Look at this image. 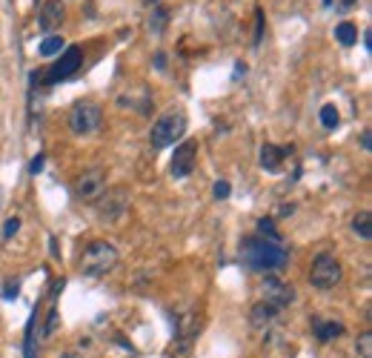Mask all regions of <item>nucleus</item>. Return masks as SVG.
Listing matches in <instances>:
<instances>
[{
	"mask_svg": "<svg viewBox=\"0 0 372 358\" xmlns=\"http://www.w3.org/2000/svg\"><path fill=\"white\" fill-rule=\"evenodd\" d=\"M241 255H243V264L255 273H278L289 261V252L281 244L264 241V238H246L241 247Z\"/></svg>",
	"mask_w": 372,
	"mask_h": 358,
	"instance_id": "f257e3e1",
	"label": "nucleus"
},
{
	"mask_svg": "<svg viewBox=\"0 0 372 358\" xmlns=\"http://www.w3.org/2000/svg\"><path fill=\"white\" fill-rule=\"evenodd\" d=\"M117 266V250L109 241H92L80 252V273L89 278H101Z\"/></svg>",
	"mask_w": 372,
	"mask_h": 358,
	"instance_id": "f03ea898",
	"label": "nucleus"
},
{
	"mask_svg": "<svg viewBox=\"0 0 372 358\" xmlns=\"http://www.w3.org/2000/svg\"><path fill=\"white\" fill-rule=\"evenodd\" d=\"M186 132V115L180 109H172L166 115H161L158 121L152 124L149 129V143L155 149H164V146H172L175 141H180Z\"/></svg>",
	"mask_w": 372,
	"mask_h": 358,
	"instance_id": "7ed1b4c3",
	"label": "nucleus"
},
{
	"mask_svg": "<svg viewBox=\"0 0 372 358\" xmlns=\"http://www.w3.org/2000/svg\"><path fill=\"white\" fill-rule=\"evenodd\" d=\"M341 275H344V266L332 252H318L313 258V270H309V281H313L315 289H335L341 284Z\"/></svg>",
	"mask_w": 372,
	"mask_h": 358,
	"instance_id": "20e7f679",
	"label": "nucleus"
},
{
	"mask_svg": "<svg viewBox=\"0 0 372 358\" xmlns=\"http://www.w3.org/2000/svg\"><path fill=\"white\" fill-rule=\"evenodd\" d=\"M101 121H103V112H101L98 103H92V101H80L69 112V129L75 135H92V132H98L101 129Z\"/></svg>",
	"mask_w": 372,
	"mask_h": 358,
	"instance_id": "39448f33",
	"label": "nucleus"
},
{
	"mask_svg": "<svg viewBox=\"0 0 372 358\" xmlns=\"http://www.w3.org/2000/svg\"><path fill=\"white\" fill-rule=\"evenodd\" d=\"M80 64H83V52H80V46H69L64 55H60V61H55L46 72H41V80L49 86V83H60V80H66V78H72L78 69H80Z\"/></svg>",
	"mask_w": 372,
	"mask_h": 358,
	"instance_id": "423d86ee",
	"label": "nucleus"
},
{
	"mask_svg": "<svg viewBox=\"0 0 372 358\" xmlns=\"http://www.w3.org/2000/svg\"><path fill=\"white\" fill-rule=\"evenodd\" d=\"M103 189H106V178H103V169H98V166L95 169H83L78 175V181H75V195L80 201H86V203L98 201L103 195Z\"/></svg>",
	"mask_w": 372,
	"mask_h": 358,
	"instance_id": "0eeeda50",
	"label": "nucleus"
},
{
	"mask_svg": "<svg viewBox=\"0 0 372 358\" xmlns=\"http://www.w3.org/2000/svg\"><path fill=\"white\" fill-rule=\"evenodd\" d=\"M101 198H103L101 206H98L101 218H106V221H120L123 213H127V206H129V192H127V187H115V189H109V192L101 195Z\"/></svg>",
	"mask_w": 372,
	"mask_h": 358,
	"instance_id": "6e6552de",
	"label": "nucleus"
},
{
	"mask_svg": "<svg viewBox=\"0 0 372 358\" xmlns=\"http://www.w3.org/2000/svg\"><path fill=\"white\" fill-rule=\"evenodd\" d=\"M198 164V141H183L178 149H175V155H172V175L175 178H189L192 169Z\"/></svg>",
	"mask_w": 372,
	"mask_h": 358,
	"instance_id": "1a4fd4ad",
	"label": "nucleus"
},
{
	"mask_svg": "<svg viewBox=\"0 0 372 358\" xmlns=\"http://www.w3.org/2000/svg\"><path fill=\"white\" fill-rule=\"evenodd\" d=\"M264 301H269L272 307H289L295 301V289L289 284H284L281 278H275V275H266L264 278Z\"/></svg>",
	"mask_w": 372,
	"mask_h": 358,
	"instance_id": "9d476101",
	"label": "nucleus"
},
{
	"mask_svg": "<svg viewBox=\"0 0 372 358\" xmlns=\"http://www.w3.org/2000/svg\"><path fill=\"white\" fill-rule=\"evenodd\" d=\"M64 17H66V6L60 3V0H46L38 12V26L43 32H55V29H60V23H64Z\"/></svg>",
	"mask_w": 372,
	"mask_h": 358,
	"instance_id": "9b49d317",
	"label": "nucleus"
},
{
	"mask_svg": "<svg viewBox=\"0 0 372 358\" xmlns=\"http://www.w3.org/2000/svg\"><path fill=\"white\" fill-rule=\"evenodd\" d=\"M275 318H278V307H272L269 301H258L250 310V324L255 327V330H266L269 324H275Z\"/></svg>",
	"mask_w": 372,
	"mask_h": 358,
	"instance_id": "f8f14e48",
	"label": "nucleus"
},
{
	"mask_svg": "<svg viewBox=\"0 0 372 358\" xmlns=\"http://www.w3.org/2000/svg\"><path fill=\"white\" fill-rule=\"evenodd\" d=\"M284 155H287V149L275 146V143H264L261 146V166L266 172H278V169H281V164H284Z\"/></svg>",
	"mask_w": 372,
	"mask_h": 358,
	"instance_id": "ddd939ff",
	"label": "nucleus"
},
{
	"mask_svg": "<svg viewBox=\"0 0 372 358\" xmlns=\"http://www.w3.org/2000/svg\"><path fill=\"white\" fill-rule=\"evenodd\" d=\"M313 330H315V338H318L321 344H327V341H332V338H341V336H344V324L313 318Z\"/></svg>",
	"mask_w": 372,
	"mask_h": 358,
	"instance_id": "4468645a",
	"label": "nucleus"
},
{
	"mask_svg": "<svg viewBox=\"0 0 372 358\" xmlns=\"http://www.w3.org/2000/svg\"><path fill=\"white\" fill-rule=\"evenodd\" d=\"M335 38H338L341 46H355V43H358V26L350 23V20L338 23V26H335Z\"/></svg>",
	"mask_w": 372,
	"mask_h": 358,
	"instance_id": "2eb2a0df",
	"label": "nucleus"
},
{
	"mask_svg": "<svg viewBox=\"0 0 372 358\" xmlns=\"http://www.w3.org/2000/svg\"><path fill=\"white\" fill-rule=\"evenodd\" d=\"M352 232L361 235L364 241H369V238H372V215H369V213H358V215L352 218Z\"/></svg>",
	"mask_w": 372,
	"mask_h": 358,
	"instance_id": "dca6fc26",
	"label": "nucleus"
},
{
	"mask_svg": "<svg viewBox=\"0 0 372 358\" xmlns=\"http://www.w3.org/2000/svg\"><path fill=\"white\" fill-rule=\"evenodd\" d=\"M258 235H264L266 241L281 244V232H278V227H275V221H272V218H261V221H258Z\"/></svg>",
	"mask_w": 372,
	"mask_h": 358,
	"instance_id": "f3484780",
	"label": "nucleus"
},
{
	"mask_svg": "<svg viewBox=\"0 0 372 358\" xmlns=\"http://www.w3.org/2000/svg\"><path fill=\"white\" fill-rule=\"evenodd\" d=\"M60 49H64V38L60 35H49L43 43H41V57H52V55H60Z\"/></svg>",
	"mask_w": 372,
	"mask_h": 358,
	"instance_id": "a211bd4d",
	"label": "nucleus"
},
{
	"mask_svg": "<svg viewBox=\"0 0 372 358\" xmlns=\"http://www.w3.org/2000/svg\"><path fill=\"white\" fill-rule=\"evenodd\" d=\"M166 20H169V12H166V9H155L152 17H149V32L161 35V32H164V26H166Z\"/></svg>",
	"mask_w": 372,
	"mask_h": 358,
	"instance_id": "6ab92c4d",
	"label": "nucleus"
},
{
	"mask_svg": "<svg viewBox=\"0 0 372 358\" xmlns=\"http://www.w3.org/2000/svg\"><path fill=\"white\" fill-rule=\"evenodd\" d=\"M338 121H341V115H338V109H335L332 103L321 106V124H324L327 129H335V127H338Z\"/></svg>",
	"mask_w": 372,
	"mask_h": 358,
	"instance_id": "aec40b11",
	"label": "nucleus"
},
{
	"mask_svg": "<svg viewBox=\"0 0 372 358\" xmlns=\"http://www.w3.org/2000/svg\"><path fill=\"white\" fill-rule=\"evenodd\" d=\"M355 350H358V358H372V333H364V336H358V344H355Z\"/></svg>",
	"mask_w": 372,
	"mask_h": 358,
	"instance_id": "412c9836",
	"label": "nucleus"
},
{
	"mask_svg": "<svg viewBox=\"0 0 372 358\" xmlns=\"http://www.w3.org/2000/svg\"><path fill=\"white\" fill-rule=\"evenodd\" d=\"M17 232H20V218H17V215L6 218V224H3V241H9V238L17 235Z\"/></svg>",
	"mask_w": 372,
	"mask_h": 358,
	"instance_id": "4be33fe9",
	"label": "nucleus"
},
{
	"mask_svg": "<svg viewBox=\"0 0 372 358\" xmlns=\"http://www.w3.org/2000/svg\"><path fill=\"white\" fill-rule=\"evenodd\" d=\"M261 41H264V12L258 9V12H255V38H252V43L258 46Z\"/></svg>",
	"mask_w": 372,
	"mask_h": 358,
	"instance_id": "5701e85b",
	"label": "nucleus"
},
{
	"mask_svg": "<svg viewBox=\"0 0 372 358\" xmlns=\"http://www.w3.org/2000/svg\"><path fill=\"white\" fill-rule=\"evenodd\" d=\"M212 192H215V198H218V201H224V198H229L232 187H229V181H218V184L212 187Z\"/></svg>",
	"mask_w": 372,
	"mask_h": 358,
	"instance_id": "b1692460",
	"label": "nucleus"
},
{
	"mask_svg": "<svg viewBox=\"0 0 372 358\" xmlns=\"http://www.w3.org/2000/svg\"><path fill=\"white\" fill-rule=\"evenodd\" d=\"M55 327H57V310L52 307V310H49V321H46V336L55 333Z\"/></svg>",
	"mask_w": 372,
	"mask_h": 358,
	"instance_id": "393cba45",
	"label": "nucleus"
},
{
	"mask_svg": "<svg viewBox=\"0 0 372 358\" xmlns=\"http://www.w3.org/2000/svg\"><path fill=\"white\" fill-rule=\"evenodd\" d=\"M361 146H364V152H369V149H372V132L369 129L361 132Z\"/></svg>",
	"mask_w": 372,
	"mask_h": 358,
	"instance_id": "a878e982",
	"label": "nucleus"
},
{
	"mask_svg": "<svg viewBox=\"0 0 372 358\" xmlns=\"http://www.w3.org/2000/svg\"><path fill=\"white\" fill-rule=\"evenodd\" d=\"M43 161H46V158H43V155H38V158L32 161V166H29V172H32V175H38V172L43 169Z\"/></svg>",
	"mask_w": 372,
	"mask_h": 358,
	"instance_id": "bb28decb",
	"label": "nucleus"
},
{
	"mask_svg": "<svg viewBox=\"0 0 372 358\" xmlns=\"http://www.w3.org/2000/svg\"><path fill=\"white\" fill-rule=\"evenodd\" d=\"M155 69H166V55L164 52L155 55Z\"/></svg>",
	"mask_w": 372,
	"mask_h": 358,
	"instance_id": "cd10ccee",
	"label": "nucleus"
},
{
	"mask_svg": "<svg viewBox=\"0 0 372 358\" xmlns=\"http://www.w3.org/2000/svg\"><path fill=\"white\" fill-rule=\"evenodd\" d=\"M364 46H366V49H369V52H372V35H369V32H366V35H364Z\"/></svg>",
	"mask_w": 372,
	"mask_h": 358,
	"instance_id": "c85d7f7f",
	"label": "nucleus"
},
{
	"mask_svg": "<svg viewBox=\"0 0 372 358\" xmlns=\"http://www.w3.org/2000/svg\"><path fill=\"white\" fill-rule=\"evenodd\" d=\"M341 3H344V6H355V3H358V0H341Z\"/></svg>",
	"mask_w": 372,
	"mask_h": 358,
	"instance_id": "c756f323",
	"label": "nucleus"
},
{
	"mask_svg": "<svg viewBox=\"0 0 372 358\" xmlns=\"http://www.w3.org/2000/svg\"><path fill=\"white\" fill-rule=\"evenodd\" d=\"M143 3H146V6H152V3H158V0H143Z\"/></svg>",
	"mask_w": 372,
	"mask_h": 358,
	"instance_id": "7c9ffc66",
	"label": "nucleus"
}]
</instances>
